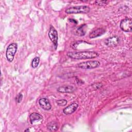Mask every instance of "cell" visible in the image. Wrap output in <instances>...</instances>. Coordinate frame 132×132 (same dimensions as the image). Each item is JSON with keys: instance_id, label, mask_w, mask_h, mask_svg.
<instances>
[{"instance_id": "cell-1", "label": "cell", "mask_w": 132, "mask_h": 132, "mask_svg": "<svg viewBox=\"0 0 132 132\" xmlns=\"http://www.w3.org/2000/svg\"><path fill=\"white\" fill-rule=\"evenodd\" d=\"M67 55L74 59H88L97 57L99 54L95 51H81V52H70Z\"/></svg>"}, {"instance_id": "cell-2", "label": "cell", "mask_w": 132, "mask_h": 132, "mask_svg": "<svg viewBox=\"0 0 132 132\" xmlns=\"http://www.w3.org/2000/svg\"><path fill=\"white\" fill-rule=\"evenodd\" d=\"M90 11V8L87 6H73L67 8L65 12L68 14L76 13H87Z\"/></svg>"}, {"instance_id": "cell-3", "label": "cell", "mask_w": 132, "mask_h": 132, "mask_svg": "<svg viewBox=\"0 0 132 132\" xmlns=\"http://www.w3.org/2000/svg\"><path fill=\"white\" fill-rule=\"evenodd\" d=\"M18 45L16 43H12L7 48L6 51V57L7 60L11 62L13 60L14 56L17 51Z\"/></svg>"}, {"instance_id": "cell-4", "label": "cell", "mask_w": 132, "mask_h": 132, "mask_svg": "<svg viewBox=\"0 0 132 132\" xmlns=\"http://www.w3.org/2000/svg\"><path fill=\"white\" fill-rule=\"evenodd\" d=\"M100 64V62L98 61L91 60L80 62L77 64V66L82 69H92L98 68Z\"/></svg>"}, {"instance_id": "cell-5", "label": "cell", "mask_w": 132, "mask_h": 132, "mask_svg": "<svg viewBox=\"0 0 132 132\" xmlns=\"http://www.w3.org/2000/svg\"><path fill=\"white\" fill-rule=\"evenodd\" d=\"M48 37L54 45L55 50H56L58 46V35L57 31L52 25H51L49 29Z\"/></svg>"}, {"instance_id": "cell-6", "label": "cell", "mask_w": 132, "mask_h": 132, "mask_svg": "<svg viewBox=\"0 0 132 132\" xmlns=\"http://www.w3.org/2000/svg\"><path fill=\"white\" fill-rule=\"evenodd\" d=\"M120 27L122 30L124 32H130L132 29V21L130 18L122 19L120 24Z\"/></svg>"}, {"instance_id": "cell-7", "label": "cell", "mask_w": 132, "mask_h": 132, "mask_svg": "<svg viewBox=\"0 0 132 132\" xmlns=\"http://www.w3.org/2000/svg\"><path fill=\"white\" fill-rule=\"evenodd\" d=\"M120 42V39L117 36H113L107 39L105 41V44L109 47H114L117 46Z\"/></svg>"}, {"instance_id": "cell-8", "label": "cell", "mask_w": 132, "mask_h": 132, "mask_svg": "<svg viewBox=\"0 0 132 132\" xmlns=\"http://www.w3.org/2000/svg\"><path fill=\"white\" fill-rule=\"evenodd\" d=\"M78 107V104L77 103H73L64 108L63 109V112L64 114L69 115L74 113Z\"/></svg>"}, {"instance_id": "cell-9", "label": "cell", "mask_w": 132, "mask_h": 132, "mask_svg": "<svg viewBox=\"0 0 132 132\" xmlns=\"http://www.w3.org/2000/svg\"><path fill=\"white\" fill-rule=\"evenodd\" d=\"M40 106L45 110H50L52 108V105L48 99L45 97H42L39 100Z\"/></svg>"}, {"instance_id": "cell-10", "label": "cell", "mask_w": 132, "mask_h": 132, "mask_svg": "<svg viewBox=\"0 0 132 132\" xmlns=\"http://www.w3.org/2000/svg\"><path fill=\"white\" fill-rule=\"evenodd\" d=\"M76 90V88L73 86L67 85L59 87L57 89V91L61 93H72Z\"/></svg>"}, {"instance_id": "cell-11", "label": "cell", "mask_w": 132, "mask_h": 132, "mask_svg": "<svg viewBox=\"0 0 132 132\" xmlns=\"http://www.w3.org/2000/svg\"><path fill=\"white\" fill-rule=\"evenodd\" d=\"M105 29L103 28H98L96 29H94L89 34V38L92 39L100 37L103 35L105 32Z\"/></svg>"}, {"instance_id": "cell-12", "label": "cell", "mask_w": 132, "mask_h": 132, "mask_svg": "<svg viewBox=\"0 0 132 132\" xmlns=\"http://www.w3.org/2000/svg\"><path fill=\"white\" fill-rule=\"evenodd\" d=\"M42 116L38 113L32 112L29 116V120L31 124H33L34 122L39 121L42 119Z\"/></svg>"}, {"instance_id": "cell-13", "label": "cell", "mask_w": 132, "mask_h": 132, "mask_svg": "<svg viewBox=\"0 0 132 132\" xmlns=\"http://www.w3.org/2000/svg\"><path fill=\"white\" fill-rule=\"evenodd\" d=\"M58 128L59 125L55 121L51 122L47 125V129L50 131H56L58 129Z\"/></svg>"}, {"instance_id": "cell-14", "label": "cell", "mask_w": 132, "mask_h": 132, "mask_svg": "<svg viewBox=\"0 0 132 132\" xmlns=\"http://www.w3.org/2000/svg\"><path fill=\"white\" fill-rule=\"evenodd\" d=\"M87 27V26L86 24H82L81 26H80L79 27H78L75 31V34L79 36H82L85 35L86 33V28Z\"/></svg>"}, {"instance_id": "cell-15", "label": "cell", "mask_w": 132, "mask_h": 132, "mask_svg": "<svg viewBox=\"0 0 132 132\" xmlns=\"http://www.w3.org/2000/svg\"><path fill=\"white\" fill-rule=\"evenodd\" d=\"M40 62V58L38 57H35L31 62V67L32 68H36L38 66Z\"/></svg>"}, {"instance_id": "cell-16", "label": "cell", "mask_w": 132, "mask_h": 132, "mask_svg": "<svg viewBox=\"0 0 132 132\" xmlns=\"http://www.w3.org/2000/svg\"><path fill=\"white\" fill-rule=\"evenodd\" d=\"M95 3L98 6H104L107 5L109 3V2L107 1H96Z\"/></svg>"}, {"instance_id": "cell-17", "label": "cell", "mask_w": 132, "mask_h": 132, "mask_svg": "<svg viewBox=\"0 0 132 132\" xmlns=\"http://www.w3.org/2000/svg\"><path fill=\"white\" fill-rule=\"evenodd\" d=\"M67 101L64 99H61V100H59L56 101V103L58 106H64L66 105L67 104Z\"/></svg>"}, {"instance_id": "cell-18", "label": "cell", "mask_w": 132, "mask_h": 132, "mask_svg": "<svg viewBox=\"0 0 132 132\" xmlns=\"http://www.w3.org/2000/svg\"><path fill=\"white\" fill-rule=\"evenodd\" d=\"M22 99H23V95H22V94H21V93H19V94L16 96V98H15L16 101V102L18 103H20L22 101Z\"/></svg>"}, {"instance_id": "cell-19", "label": "cell", "mask_w": 132, "mask_h": 132, "mask_svg": "<svg viewBox=\"0 0 132 132\" xmlns=\"http://www.w3.org/2000/svg\"><path fill=\"white\" fill-rule=\"evenodd\" d=\"M101 83H96V84H94V85H95V88L96 89H98V88L101 87L102 86H100V85H101Z\"/></svg>"}, {"instance_id": "cell-20", "label": "cell", "mask_w": 132, "mask_h": 132, "mask_svg": "<svg viewBox=\"0 0 132 132\" xmlns=\"http://www.w3.org/2000/svg\"><path fill=\"white\" fill-rule=\"evenodd\" d=\"M29 129H27L25 130L24 131H29Z\"/></svg>"}]
</instances>
